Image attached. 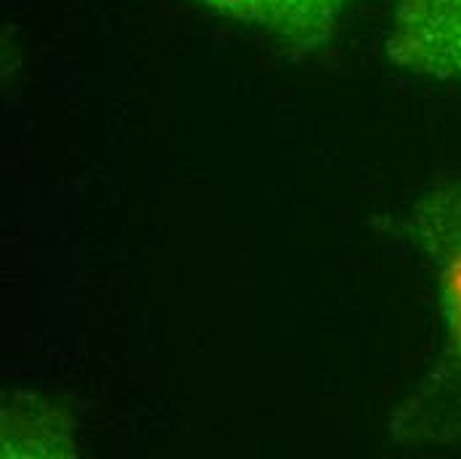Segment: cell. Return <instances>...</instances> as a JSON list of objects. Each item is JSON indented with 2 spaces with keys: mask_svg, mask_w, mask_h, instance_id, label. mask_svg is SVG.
<instances>
[{
  "mask_svg": "<svg viewBox=\"0 0 461 459\" xmlns=\"http://www.w3.org/2000/svg\"><path fill=\"white\" fill-rule=\"evenodd\" d=\"M401 234L432 279L440 345L393 430L403 444L451 449L461 446V179L424 191Z\"/></svg>",
  "mask_w": 461,
  "mask_h": 459,
  "instance_id": "1",
  "label": "cell"
},
{
  "mask_svg": "<svg viewBox=\"0 0 461 459\" xmlns=\"http://www.w3.org/2000/svg\"><path fill=\"white\" fill-rule=\"evenodd\" d=\"M384 53L411 75L461 88V0H393Z\"/></svg>",
  "mask_w": 461,
  "mask_h": 459,
  "instance_id": "2",
  "label": "cell"
},
{
  "mask_svg": "<svg viewBox=\"0 0 461 459\" xmlns=\"http://www.w3.org/2000/svg\"><path fill=\"white\" fill-rule=\"evenodd\" d=\"M204 11L249 27L278 46L313 53L337 32L353 0H188Z\"/></svg>",
  "mask_w": 461,
  "mask_h": 459,
  "instance_id": "3",
  "label": "cell"
}]
</instances>
